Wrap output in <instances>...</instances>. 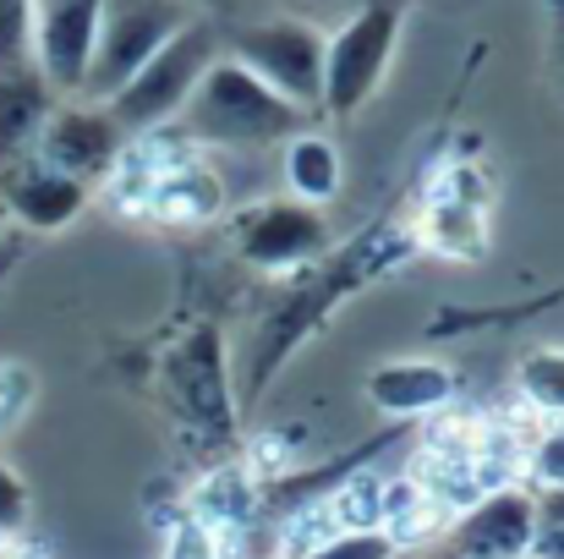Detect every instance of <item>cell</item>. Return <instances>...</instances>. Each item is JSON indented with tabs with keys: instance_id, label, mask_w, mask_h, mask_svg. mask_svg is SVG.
<instances>
[{
	"instance_id": "cell-1",
	"label": "cell",
	"mask_w": 564,
	"mask_h": 559,
	"mask_svg": "<svg viewBox=\"0 0 564 559\" xmlns=\"http://www.w3.org/2000/svg\"><path fill=\"white\" fill-rule=\"evenodd\" d=\"M307 121L313 116H302L291 99H280L263 77H252L225 50L208 61V72L197 77V88L187 94V105L176 116L187 143H219V149L291 143L296 132H307Z\"/></svg>"
},
{
	"instance_id": "cell-2",
	"label": "cell",
	"mask_w": 564,
	"mask_h": 559,
	"mask_svg": "<svg viewBox=\"0 0 564 559\" xmlns=\"http://www.w3.org/2000/svg\"><path fill=\"white\" fill-rule=\"evenodd\" d=\"M214 55H219V22H214V17H192L187 28H176V33L105 99V110L116 116V127H121L127 138H154V132H165V127L182 116L187 94L197 88V77L208 72Z\"/></svg>"
},
{
	"instance_id": "cell-3",
	"label": "cell",
	"mask_w": 564,
	"mask_h": 559,
	"mask_svg": "<svg viewBox=\"0 0 564 559\" xmlns=\"http://www.w3.org/2000/svg\"><path fill=\"white\" fill-rule=\"evenodd\" d=\"M405 0H362L346 22L324 33V99L318 116L351 121L373 105V94L389 77V61L400 50Z\"/></svg>"
},
{
	"instance_id": "cell-4",
	"label": "cell",
	"mask_w": 564,
	"mask_h": 559,
	"mask_svg": "<svg viewBox=\"0 0 564 559\" xmlns=\"http://www.w3.org/2000/svg\"><path fill=\"white\" fill-rule=\"evenodd\" d=\"M219 50L241 61L252 77H263L280 99H291L302 116H318L324 99V28L296 17H258L219 28Z\"/></svg>"
},
{
	"instance_id": "cell-5",
	"label": "cell",
	"mask_w": 564,
	"mask_h": 559,
	"mask_svg": "<svg viewBox=\"0 0 564 559\" xmlns=\"http://www.w3.org/2000/svg\"><path fill=\"white\" fill-rule=\"evenodd\" d=\"M192 11L187 0H105V22H99V44H94V61H88V77H83V94L88 105H105L176 28H187Z\"/></svg>"
},
{
	"instance_id": "cell-6",
	"label": "cell",
	"mask_w": 564,
	"mask_h": 559,
	"mask_svg": "<svg viewBox=\"0 0 564 559\" xmlns=\"http://www.w3.org/2000/svg\"><path fill=\"white\" fill-rule=\"evenodd\" d=\"M121 149H127V132L116 127V116L105 105H88V99H55V110H50L39 143H33V154L44 165L83 182L88 192L121 165Z\"/></svg>"
},
{
	"instance_id": "cell-7",
	"label": "cell",
	"mask_w": 564,
	"mask_h": 559,
	"mask_svg": "<svg viewBox=\"0 0 564 559\" xmlns=\"http://www.w3.org/2000/svg\"><path fill=\"white\" fill-rule=\"evenodd\" d=\"M105 0H39L33 6V72L55 99H77L94 44H99Z\"/></svg>"
},
{
	"instance_id": "cell-8",
	"label": "cell",
	"mask_w": 564,
	"mask_h": 559,
	"mask_svg": "<svg viewBox=\"0 0 564 559\" xmlns=\"http://www.w3.org/2000/svg\"><path fill=\"white\" fill-rule=\"evenodd\" d=\"M329 247V219L313 203L269 197L236 214V252L258 269H296Z\"/></svg>"
},
{
	"instance_id": "cell-9",
	"label": "cell",
	"mask_w": 564,
	"mask_h": 559,
	"mask_svg": "<svg viewBox=\"0 0 564 559\" xmlns=\"http://www.w3.org/2000/svg\"><path fill=\"white\" fill-rule=\"evenodd\" d=\"M538 499L527 488H494L455 516L444 533V559H532Z\"/></svg>"
},
{
	"instance_id": "cell-10",
	"label": "cell",
	"mask_w": 564,
	"mask_h": 559,
	"mask_svg": "<svg viewBox=\"0 0 564 559\" xmlns=\"http://www.w3.org/2000/svg\"><path fill=\"white\" fill-rule=\"evenodd\" d=\"M0 208H11L28 230H61L88 208V186L61 176L39 154H22L0 171Z\"/></svg>"
},
{
	"instance_id": "cell-11",
	"label": "cell",
	"mask_w": 564,
	"mask_h": 559,
	"mask_svg": "<svg viewBox=\"0 0 564 559\" xmlns=\"http://www.w3.org/2000/svg\"><path fill=\"white\" fill-rule=\"evenodd\" d=\"M165 378H187V384H171V395L187 406L192 422H219L230 417V400H225V352H219V330H192L187 341L171 352Z\"/></svg>"
},
{
	"instance_id": "cell-12",
	"label": "cell",
	"mask_w": 564,
	"mask_h": 559,
	"mask_svg": "<svg viewBox=\"0 0 564 559\" xmlns=\"http://www.w3.org/2000/svg\"><path fill=\"white\" fill-rule=\"evenodd\" d=\"M50 110H55V94H50V83L33 72V61L0 72V171H6L11 160L33 154V143H39Z\"/></svg>"
},
{
	"instance_id": "cell-13",
	"label": "cell",
	"mask_w": 564,
	"mask_h": 559,
	"mask_svg": "<svg viewBox=\"0 0 564 559\" xmlns=\"http://www.w3.org/2000/svg\"><path fill=\"white\" fill-rule=\"evenodd\" d=\"M368 395H373V406H383V411L416 417V411L444 406L455 395V378H449V368H438V363H389V368H378L368 378Z\"/></svg>"
},
{
	"instance_id": "cell-14",
	"label": "cell",
	"mask_w": 564,
	"mask_h": 559,
	"mask_svg": "<svg viewBox=\"0 0 564 559\" xmlns=\"http://www.w3.org/2000/svg\"><path fill=\"white\" fill-rule=\"evenodd\" d=\"M346 182V165H340V149L324 138V132H296L285 143V186L296 203H335V192Z\"/></svg>"
},
{
	"instance_id": "cell-15",
	"label": "cell",
	"mask_w": 564,
	"mask_h": 559,
	"mask_svg": "<svg viewBox=\"0 0 564 559\" xmlns=\"http://www.w3.org/2000/svg\"><path fill=\"white\" fill-rule=\"evenodd\" d=\"M516 378H521V395H527L532 406L564 417V346H538V352H527L521 368H516Z\"/></svg>"
},
{
	"instance_id": "cell-16",
	"label": "cell",
	"mask_w": 564,
	"mask_h": 559,
	"mask_svg": "<svg viewBox=\"0 0 564 559\" xmlns=\"http://www.w3.org/2000/svg\"><path fill=\"white\" fill-rule=\"evenodd\" d=\"M33 6L39 0H0V72L33 61Z\"/></svg>"
},
{
	"instance_id": "cell-17",
	"label": "cell",
	"mask_w": 564,
	"mask_h": 559,
	"mask_svg": "<svg viewBox=\"0 0 564 559\" xmlns=\"http://www.w3.org/2000/svg\"><path fill=\"white\" fill-rule=\"evenodd\" d=\"M394 538L383 533V527H357V533H335V538H324L313 555L302 559H394Z\"/></svg>"
},
{
	"instance_id": "cell-18",
	"label": "cell",
	"mask_w": 564,
	"mask_h": 559,
	"mask_svg": "<svg viewBox=\"0 0 564 559\" xmlns=\"http://www.w3.org/2000/svg\"><path fill=\"white\" fill-rule=\"evenodd\" d=\"M280 17H296V22H313V28H335V22H346L362 0H269Z\"/></svg>"
},
{
	"instance_id": "cell-19",
	"label": "cell",
	"mask_w": 564,
	"mask_h": 559,
	"mask_svg": "<svg viewBox=\"0 0 564 559\" xmlns=\"http://www.w3.org/2000/svg\"><path fill=\"white\" fill-rule=\"evenodd\" d=\"M532 477L538 483H554V488H564V428H554V433H543L538 444H532Z\"/></svg>"
},
{
	"instance_id": "cell-20",
	"label": "cell",
	"mask_w": 564,
	"mask_h": 559,
	"mask_svg": "<svg viewBox=\"0 0 564 559\" xmlns=\"http://www.w3.org/2000/svg\"><path fill=\"white\" fill-rule=\"evenodd\" d=\"M28 522V488H22V477L0 461V533H17Z\"/></svg>"
},
{
	"instance_id": "cell-21",
	"label": "cell",
	"mask_w": 564,
	"mask_h": 559,
	"mask_svg": "<svg viewBox=\"0 0 564 559\" xmlns=\"http://www.w3.org/2000/svg\"><path fill=\"white\" fill-rule=\"evenodd\" d=\"M192 11H197V17H214V22H219V17H236V11H241V0H187Z\"/></svg>"
},
{
	"instance_id": "cell-22",
	"label": "cell",
	"mask_w": 564,
	"mask_h": 559,
	"mask_svg": "<svg viewBox=\"0 0 564 559\" xmlns=\"http://www.w3.org/2000/svg\"><path fill=\"white\" fill-rule=\"evenodd\" d=\"M0 559H22V555H11V549H0Z\"/></svg>"
}]
</instances>
